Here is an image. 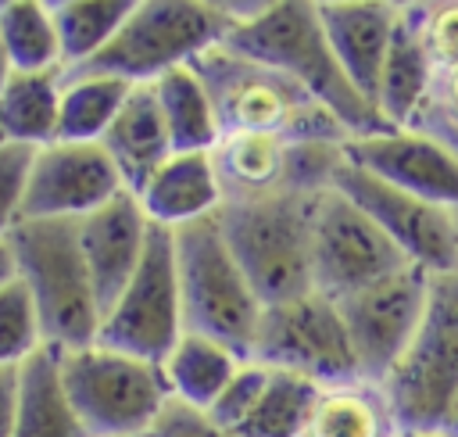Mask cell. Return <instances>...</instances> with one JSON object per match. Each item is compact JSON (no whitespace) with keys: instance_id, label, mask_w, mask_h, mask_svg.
<instances>
[{"instance_id":"obj_1","label":"cell","mask_w":458,"mask_h":437,"mask_svg":"<svg viewBox=\"0 0 458 437\" xmlns=\"http://www.w3.org/2000/svg\"><path fill=\"white\" fill-rule=\"evenodd\" d=\"M225 47L286 72L293 82H301L315 100H322L347 125L351 140L394 129L376 111V104H369L344 75L333 47L326 39L322 14H318L315 0H276L258 18L236 21L225 36Z\"/></svg>"},{"instance_id":"obj_2","label":"cell","mask_w":458,"mask_h":437,"mask_svg":"<svg viewBox=\"0 0 458 437\" xmlns=\"http://www.w3.org/2000/svg\"><path fill=\"white\" fill-rule=\"evenodd\" d=\"M193 72L211 93L222 136L276 133L286 140H351L347 125L301 82H293L286 72L272 64L229 50L225 43L204 50L193 61Z\"/></svg>"},{"instance_id":"obj_3","label":"cell","mask_w":458,"mask_h":437,"mask_svg":"<svg viewBox=\"0 0 458 437\" xmlns=\"http://www.w3.org/2000/svg\"><path fill=\"white\" fill-rule=\"evenodd\" d=\"M18 279L32 294L43 340L54 351L89 347L100 337V301L79 247L75 218H21L11 233Z\"/></svg>"},{"instance_id":"obj_4","label":"cell","mask_w":458,"mask_h":437,"mask_svg":"<svg viewBox=\"0 0 458 437\" xmlns=\"http://www.w3.org/2000/svg\"><path fill=\"white\" fill-rule=\"evenodd\" d=\"M318 193L279 190L247 201H225L218 226L258 290L261 304H279L315 290L311 283V218Z\"/></svg>"},{"instance_id":"obj_5","label":"cell","mask_w":458,"mask_h":437,"mask_svg":"<svg viewBox=\"0 0 458 437\" xmlns=\"http://www.w3.org/2000/svg\"><path fill=\"white\" fill-rule=\"evenodd\" d=\"M175 233V261H179V294H182V322L190 333H204L222 340L240 358H250L254 337L261 326V297L240 269L218 215L190 222Z\"/></svg>"},{"instance_id":"obj_6","label":"cell","mask_w":458,"mask_h":437,"mask_svg":"<svg viewBox=\"0 0 458 437\" xmlns=\"http://www.w3.org/2000/svg\"><path fill=\"white\" fill-rule=\"evenodd\" d=\"M236 21L208 0H140L118 36L64 75H114L125 82H157L172 68L193 64L204 50L225 43Z\"/></svg>"},{"instance_id":"obj_7","label":"cell","mask_w":458,"mask_h":437,"mask_svg":"<svg viewBox=\"0 0 458 437\" xmlns=\"http://www.w3.org/2000/svg\"><path fill=\"white\" fill-rule=\"evenodd\" d=\"M68 401L89 437H143L172 398L157 362L89 344L57 351Z\"/></svg>"},{"instance_id":"obj_8","label":"cell","mask_w":458,"mask_h":437,"mask_svg":"<svg viewBox=\"0 0 458 437\" xmlns=\"http://www.w3.org/2000/svg\"><path fill=\"white\" fill-rule=\"evenodd\" d=\"M401 430H437L458 390V269L429 276L422 326L383 380Z\"/></svg>"},{"instance_id":"obj_9","label":"cell","mask_w":458,"mask_h":437,"mask_svg":"<svg viewBox=\"0 0 458 437\" xmlns=\"http://www.w3.org/2000/svg\"><path fill=\"white\" fill-rule=\"evenodd\" d=\"M250 358L268 369H286L315 380L318 387L361 376L340 304L318 290L265 304Z\"/></svg>"},{"instance_id":"obj_10","label":"cell","mask_w":458,"mask_h":437,"mask_svg":"<svg viewBox=\"0 0 458 437\" xmlns=\"http://www.w3.org/2000/svg\"><path fill=\"white\" fill-rule=\"evenodd\" d=\"M182 333L186 322H182V294H179L175 233L165 226H150L143 261L129 279V287L118 294V301L107 308L97 344L161 365Z\"/></svg>"},{"instance_id":"obj_11","label":"cell","mask_w":458,"mask_h":437,"mask_svg":"<svg viewBox=\"0 0 458 437\" xmlns=\"http://www.w3.org/2000/svg\"><path fill=\"white\" fill-rule=\"evenodd\" d=\"M411 265L401 247L336 186L318 193L311 218V283L340 301Z\"/></svg>"},{"instance_id":"obj_12","label":"cell","mask_w":458,"mask_h":437,"mask_svg":"<svg viewBox=\"0 0 458 437\" xmlns=\"http://www.w3.org/2000/svg\"><path fill=\"white\" fill-rule=\"evenodd\" d=\"M429 276L419 265H404L394 276L340 297V315L351 333V347L365 380L383 383L408 355L429 301Z\"/></svg>"},{"instance_id":"obj_13","label":"cell","mask_w":458,"mask_h":437,"mask_svg":"<svg viewBox=\"0 0 458 437\" xmlns=\"http://www.w3.org/2000/svg\"><path fill=\"white\" fill-rule=\"evenodd\" d=\"M347 154V150H344ZM347 193L397 247L401 254L426 272H454L458 269V211L422 201L354 161H344L333 183Z\"/></svg>"},{"instance_id":"obj_14","label":"cell","mask_w":458,"mask_h":437,"mask_svg":"<svg viewBox=\"0 0 458 437\" xmlns=\"http://www.w3.org/2000/svg\"><path fill=\"white\" fill-rule=\"evenodd\" d=\"M122 190L125 183L100 143L54 140L36 150L25 218H82Z\"/></svg>"},{"instance_id":"obj_15","label":"cell","mask_w":458,"mask_h":437,"mask_svg":"<svg viewBox=\"0 0 458 437\" xmlns=\"http://www.w3.org/2000/svg\"><path fill=\"white\" fill-rule=\"evenodd\" d=\"M347 161L358 168L458 211V154L419 129H386L372 136H354L344 143Z\"/></svg>"},{"instance_id":"obj_16","label":"cell","mask_w":458,"mask_h":437,"mask_svg":"<svg viewBox=\"0 0 458 437\" xmlns=\"http://www.w3.org/2000/svg\"><path fill=\"white\" fill-rule=\"evenodd\" d=\"M75 222H79V247H82L100 312L107 315V308L136 276L154 222L147 218L140 197L129 190H122L118 197H111L107 204H100L97 211Z\"/></svg>"},{"instance_id":"obj_17","label":"cell","mask_w":458,"mask_h":437,"mask_svg":"<svg viewBox=\"0 0 458 437\" xmlns=\"http://www.w3.org/2000/svg\"><path fill=\"white\" fill-rule=\"evenodd\" d=\"M318 14L344 75L369 104H376L379 75L401 21V7L394 0H340L318 4Z\"/></svg>"},{"instance_id":"obj_18","label":"cell","mask_w":458,"mask_h":437,"mask_svg":"<svg viewBox=\"0 0 458 437\" xmlns=\"http://www.w3.org/2000/svg\"><path fill=\"white\" fill-rule=\"evenodd\" d=\"M100 147L111 154L125 190L140 197L143 186L154 179V172L175 154L154 82H136L132 86V93L125 97L118 118L104 133Z\"/></svg>"},{"instance_id":"obj_19","label":"cell","mask_w":458,"mask_h":437,"mask_svg":"<svg viewBox=\"0 0 458 437\" xmlns=\"http://www.w3.org/2000/svg\"><path fill=\"white\" fill-rule=\"evenodd\" d=\"M140 204L147 218L165 229H182L190 222L218 215V208L225 204V193H222V179L211 150L172 154L143 186Z\"/></svg>"},{"instance_id":"obj_20","label":"cell","mask_w":458,"mask_h":437,"mask_svg":"<svg viewBox=\"0 0 458 437\" xmlns=\"http://www.w3.org/2000/svg\"><path fill=\"white\" fill-rule=\"evenodd\" d=\"M397 433L401 423L386 398V387L358 376L318 390L301 437H397Z\"/></svg>"},{"instance_id":"obj_21","label":"cell","mask_w":458,"mask_h":437,"mask_svg":"<svg viewBox=\"0 0 458 437\" xmlns=\"http://www.w3.org/2000/svg\"><path fill=\"white\" fill-rule=\"evenodd\" d=\"M225 201H247L286 190L290 140L276 133H229L211 150Z\"/></svg>"},{"instance_id":"obj_22","label":"cell","mask_w":458,"mask_h":437,"mask_svg":"<svg viewBox=\"0 0 458 437\" xmlns=\"http://www.w3.org/2000/svg\"><path fill=\"white\" fill-rule=\"evenodd\" d=\"M61 93H64V68L43 72H11L0 86V140L47 147L57 140L61 118Z\"/></svg>"},{"instance_id":"obj_23","label":"cell","mask_w":458,"mask_h":437,"mask_svg":"<svg viewBox=\"0 0 458 437\" xmlns=\"http://www.w3.org/2000/svg\"><path fill=\"white\" fill-rule=\"evenodd\" d=\"M11 437H89L68 401L54 347L36 351L21 365V401Z\"/></svg>"},{"instance_id":"obj_24","label":"cell","mask_w":458,"mask_h":437,"mask_svg":"<svg viewBox=\"0 0 458 437\" xmlns=\"http://www.w3.org/2000/svg\"><path fill=\"white\" fill-rule=\"evenodd\" d=\"M243 362L247 358H240L222 340H211L204 333L186 330L179 337V344L168 351V358L161 362V373L168 380L172 398L190 401L197 408H211Z\"/></svg>"},{"instance_id":"obj_25","label":"cell","mask_w":458,"mask_h":437,"mask_svg":"<svg viewBox=\"0 0 458 437\" xmlns=\"http://www.w3.org/2000/svg\"><path fill=\"white\" fill-rule=\"evenodd\" d=\"M433 79H437V64L429 57V50L411 32V25L401 18L390 54H386V64H383V75H379V90H376V107L386 118V125L404 129L415 118V111L422 107L426 93L433 90Z\"/></svg>"},{"instance_id":"obj_26","label":"cell","mask_w":458,"mask_h":437,"mask_svg":"<svg viewBox=\"0 0 458 437\" xmlns=\"http://www.w3.org/2000/svg\"><path fill=\"white\" fill-rule=\"evenodd\" d=\"M168 133H172V147L175 154H190V150H215L222 140V122L218 111L211 104L208 86L200 82V75L193 72V64L172 68L168 75H161L154 82Z\"/></svg>"},{"instance_id":"obj_27","label":"cell","mask_w":458,"mask_h":437,"mask_svg":"<svg viewBox=\"0 0 458 437\" xmlns=\"http://www.w3.org/2000/svg\"><path fill=\"white\" fill-rule=\"evenodd\" d=\"M129 93H132V82L114 75H64L57 140L100 143Z\"/></svg>"},{"instance_id":"obj_28","label":"cell","mask_w":458,"mask_h":437,"mask_svg":"<svg viewBox=\"0 0 458 437\" xmlns=\"http://www.w3.org/2000/svg\"><path fill=\"white\" fill-rule=\"evenodd\" d=\"M0 36L18 72L64 68L57 18L54 7H47L43 0H14L0 7Z\"/></svg>"},{"instance_id":"obj_29","label":"cell","mask_w":458,"mask_h":437,"mask_svg":"<svg viewBox=\"0 0 458 437\" xmlns=\"http://www.w3.org/2000/svg\"><path fill=\"white\" fill-rule=\"evenodd\" d=\"M318 383L286 369H268V383L254 412L236 430L240 437H301L318 398Z\"/></svg>"},{"instance_id":"obj_30","label":"cell","mask_w":458,"mask_h":437,"mask_svg":"<svg viewBox=\"0 0 458 437\" xmlns=\"http://www.w3.org/2000/svg\"><path fill=\"white\" fill-rule=\"evenodd\" d=\"M136 4L140 0H75V4L57 7L54 18L61 32L64 68H75L89 61L93 54H100L118 36V29L136 11Z\"/></svg>"},{"instance_id":"obj_31","label":"cell","mask_w":458,"mask_h":437,"mask_svg":"<svg viewBox=\"0 0 458 437\" xmlns=\"http://www.w3.org/2000/svg\"><path fill=\"white\" fill-rule=\"evenodd\" d=\"M43 347L47 340L32 294L21 279H14L0 290V365H25Z\"/></svg>"},{"instance_id":"obj_32","label":"cell","mask_w":458,"mask_h":437,"mask_svg":"<svg viewBox=\"0 0 458 437\" xmlns=\"http://www.w3.org/2000/svg\"><path fill=\"white\" fill-rule=\"evenodd\" d=\"M401 18L422 39L437 68L458 64V0H415L401 7Z\"/></svg>"},{"instance_id":"obj_33","label":"cell","mask_w":458,"mask_h":437,"mask_svg":"<svg viewBox=\"0 0 458 437\" xmlns=\"http://www.w3.org/2000/svg\"><path fill=\"white\" fill-rule=\"evenodd\" d=\"M404 129L429 133L433 140H440L447 150L458 154V64L437 68L433 90L426 93L422 107L415 111V118Z\"/></svg>"},{"instance_id":"obj_34","label":"cell","mask_w":458,"mask_h":437,"mask_svg":"<svg viewBox=\"0 0 458 437\" xmlns=\"http://www.w3.org/2000/svg\"><path fill=\"white\" fill-rule=\"evenodd\" d=\"M36 150L39 147L0 140V236H11L14 226L25 218V193Z\"/></svg>"},{"instance_id":"obj_35","label":"cell","mask_w":458,"mask_h":437,"mask_svg":"<svg viewBox=\"0 0 458 437\" xmlns=\"http://www.w3.org/2000/svg\"><path fill=\"white\" fill-rule=\"evenodd\" d=\"M265 383H268V365L247 358V362L236 369V376L229 380V387L218 394V401H215L208 412H211L222 426H229V430L236 433V430L243 426V419L254 412V405H258Z\"/></svg>"},{"instance_id":"obj_36","label":"cell","mask_w":458,"mask_h":437,"mask_svg":"<svg viewBox=\"0 0 458 437\" xmlns=\"http://www.w3.org/2000/svg\"><path fill=\"white\" fill-rule=\"evenodd\" d=\"M143 437H240V433L222 426L208 408H197V405L179 401V398H168Z\"/></svg>"},{"instance_id":"obj_37","label":"cell","mask_w":458,"mask_h":437,"mask_svg":"<svg viewBox=\"0 0 458 437\" xmlns=\"http://www.w3.org/2000/svg\"><path fill=\"white\" fill-rule=\"evenodd\" d=\"M21 401V365H0V437L14 433Z\"/></svg>"},{"instance_id":"obj_38","label":"cell","mask_w":458,"mask_h":437,"mask_svg":"<svg viewBox=\"0 0 458 437\" xmlns=\"http://www.w3.org/2000/svg\"><path fill=\"white\" fill-rule=\"evenodd\" d=\"M215 4L218 11H225L233 21H247V18H258L261 11H268L276 0H208Z\"/></svg>"},{"instance_id":"obj_39","label":"cell","mask_w":458,"mask_h":437,"mask_svg":"<svg viewBox=\"0 0 458 437\" xmlns=\"http://www.w3.org/2000/svg\"><path fill=\"white\" fill-rule=\"evenodd\" d=\"M18 279V261H14V247H11V236H0V290L7 283Z\"/></svg>"},{"instance_id":"obj_40","label":"cell","mask_w":458,"mask_h":437,"mask_svg":"<svg viewBox=\"0 0 458 437\" xmlns=\"http://www.w3.org/2000/svg\"><path fill=\"white\" fill-rule=\"evenodd\" d=\"M437 430H444L447 437H458V390H454V398H451V405H447V412H444Z\"/></svg>"},{"instance_id":"obj_41","label":"cell","mask_w":458,"mask_h":437,"mask_svg":"<svg viewBox=\"0 0 458 437\" xmlns=\"http://www.w3.org/2000/svg\"><path fill=\"white\" fill-rule=\"evenodd\" d=\"M11 72H14V64H11V54H7V43H4V36H0V86L11 79Z\"/></svg>"},{"instance_id":"obj_42","label":"cell","mask_w":458,"mask_h":437,"mask_svg":"<svg viewBox=\"0 0 458 437\" xmlns=\"http://www.w3.org/2000/svg\"><path fill=\"white\" fill-rule=\"evenodd\" d=\"M397 437H447L444 430H401Z\"/></svg>"},{"instance_id":"obj_43","label":"cell","mask_w":458,"mask_h":437,"mask_svg":"<svg viewBox=\"0 0 458 437\" xmlns=\"http://www.w3.org/2000/svg\"><path fill=\"white\" fill-rule=\"evenodd\" d=\"M43 4H47V7H54V11H57V7H64V4H75V0H43Z\"/></svg>"},{"instance_id":"obj_44","label":"cell","mask_w":458,"mask_h":437,"mask_svg":"<svg viewBox=\"0 0 458 437\" xmlns=\"http://www.w3.org/2000/svg\"><path fill=\"white\" fill-rule=\"evenodd\" d=\"M394 4H397V7H408V4H415V0H394Z\"/></svg>"},{"instance_id":"obj_45","label":"cell","mask_w":458,"mask_h":437,"mask_svg":"<svg viewBox=\"0 0 458 437\" xmlns=\"http://www.w3.org/2000/svg\"><path fill=\"white\" fill-rule=\"evenodd\" d=\"M315 4H340V0H315Z\"/></svg>"},{"instance_id":"obj_46","label":"cell","mask_w":458,"mask_h":437,"mask_svg":"<svg viewBox=\"0 0 458 437\" xmlns=\"http://www.w3.org/2000/svg\"><path fill=\"white\" fill-rule=\"evenodd\" d=\"M7 4H14V0H0V7H7Z\"/></svg>"}]
</instances>
